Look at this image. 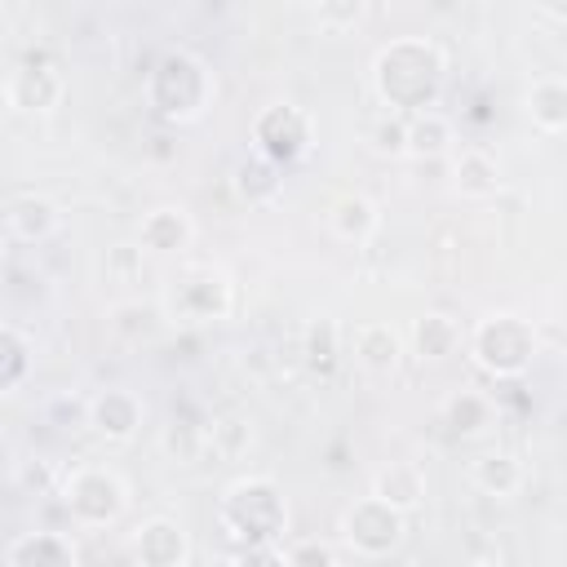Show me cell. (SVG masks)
Here are the masks:
<instances>
[{
  "label": "cell",
  "instance_id": "1",
  "mask_svg": "<svg viewBox=\"0 0 567 567\" xmlns=\"http://www.w3.org/2000/svg\"><path fill=\"white\" fill-rule=\"evenodd\" d=\"M439 75H443V58L421 40H399L377 58V89L390 102V111L425 106L439 89Z\"/></svg>",
  "mask_w": 567,
  "mask_h": 567
},
{
  "label": "cell",
  "instance_id": "2",
  "mask_svg": "<svg viewBox=\"0 0 567 567\" xmlns=\"http://www.w3.org/2000/svg\"><path fill=\"white\" fill-rule=\"evenodd\" d=\"M474 350L483 359V368H492L496 377H514L527 368L532 350H536V337L523 319L514 315H492L478 332H474Z\"/></svg>",
  "mask_w": 567,
  "mask_h": 567
},
{
  "label": "cell",
  "instance_id": "3",
  "mask_svg": "<svg viewBox=\"0 0 567 567\" xmlns=\"http://www.w3.org/2000/svg\"><path fill=\"white\" fill-rule=\"evenodd\" d=\"M226 501L244 505V514H221V518L235 527V536H244V540H252V545H270V540L279 536V527H284V501L275 496V487H270L266 478L235 483Z\"/></svg>",
  "mask_w": 567,
  "mask_h": 567
},
{
  "label": "cell",
  "instance_id": "4",
  "mask_svg": "<svg viewBox=\"0 0 567 567\" xmlns=\"http://www.w3.org/2000/svg\"><path fill=\"white\" fill-rule=\"evenodd\" d=\"M66 505L75 518L84 523H106L124 509V487L115 474L106 470H80L71 483H66Z\"/></svg>",
  "mask_w": 567,
  "mask_h": 567
},
{
  "label": "cell",
  "instance_id": "5",
  "mask_svg": "<svg viewBox=\"0 0 567 567\" xmlns=\"http://www.w3.org/2000/svg\"><path fill=\"white\" fill-rule=\"evenodd\" d=\"M399 532H403L399 509H390V505L377 501V496L363 501V505H354V509L346 514V540H350L354 549H363V554H385V549H394Z\"/></svg>",
  "mask_w": 567,
  "mask_h": 567
},
{
  "label": "cell",
  "instance_id": "6",
  "mask_svg": "<svg viewBox=\"0 0 567 567\" xmlns=\"http://www.w3.org/2000/svg\"><path fill=\"white\" fill-rule=\"evenodd\" d=\"M58 93H62V84L49 66H18L9 75V102L22 111H49L58 102Z\"/></svg>",
  "mask_w": 567,
  "mask_h": 567
},
{
  "label": "cell",
  "instance_id": "7",
  "mask_svg": "<svg viewBox=\"0 0 567 567\" xmlns=\"http://www.w3.org/2000/svg\"><path fill=\"white\" fill-rule=\"evenodd\" d=\"M186 554V540H182V527H173L168 518H155L137 532V558L146 567H177Z\"/></svg>",
  "mask_w": 567,
  "mask_h": 567
},
{
  "label": "cell",
  "instance_id": "8",
  "mask_svg": "<svg viewBox=\"0 0 567 567\" xmlns=\"http://www.w3.org/2000/svg\"><path fill=\"white\" fill-rule=\"evenodd\" d=\"M9 230L18 235V239H44V235H53L58 230V213H53V204L49 199H40V195H13L9 199Z\"/></svg>",
  "mask_w": 567,
  "mask_h": 567
},
{
  "label": "cell",
  "instance_id": "9",
  "mask_svg": "<svg viewBox=\"0 0 567 567\" xmlns=\"http://www.w3.org/2000/svg\"><path fill=\"white\" fill-rule=\"evenodd\" d=\"M354 359L372 372H390L399 363V337L385 323H363L354 332Z\"/></svg>",
  "mask_w": 567,
  "mask_h": 567
},
{
  "label": "cell",
  "instance_id": "10",
  "mask_svg": "<svg viewBox=\"0 0 567 567\" xmlns=\"http://www.w3.org/2000/svg\"><path fill=\"white\" fill-rule=\"evenodd\" d=\"M93 425L106 434V439H128L137 430V403L124 394V390H106L97 403H93Z\"/></svg>",
  "mask_w": 567,
  "mask_h": 567
},
{
  "label": "cell",
  "instance_id": "11",
  "mask_svg": "<svg viewBox=\"0 0 567 567\" xmlns=\"http://www.w3.org/2000/svg\"><path fill=\"white\" fill-rule=\"evenodd\" d=\"M372 496L385 501V505L399 509V514L412 509V505L421 501V474H416V465H390V470H381Z\"/></svg>",
  "mask_w": 567,
  "mask_h": 567
},
{
  "label": "cell",
  "instance_id": "12",
  "mask_svg": "<svg viewBox=\"0 0 567 567\" xmlns=\"http://www.w3.org/2000/svg\"><path fill=\"white\" fill-rule=\"evenodd\" d=\"M190 235V221L177 213V208H155L146 221H142V244L155 248V252H173L182 248Z\"/></svg>",
  "mask_w": 567,
  "mask_h": 567
},
{
  "label": "cell",
  "instance_id": "13",
  "mask_svg": "<svg viewBox=\"0 0 567 567\" xmlns=\"http://www.w3.org/2000/svg\"><path fill=\"white\" fill-rule=\"evenodd\" d=\"M527 111L540 128H567V80H540L527 93Z\"/></svg>",
  "mask_w": 567,
  "mask_h": 567
},
{
  "label": "cell",
  "instance_id": "14",
  "mask_svg": "<svg viewBox=\"0 0 567 567\" xmlns=\"http://www.w3.org/2000/svg\"><path fill=\"white\" fill-rule=\"evenodd\" d=\"M9 558H31V567H75L71 545L62 536H53V532H35V536L18 540L9 549Z\"/></svg>",
  "mask_w": 567,
  "mask_h": 567
},
{
  "label": "cell",
  "instance_id": "15",
  "mask_svg": "<svg viewBox=\"0 0 567 567\" xmlns=\"http://www.w3.org/2000/svg\"><path fill=\"white\" fill-rule=\"evenodd\" d=\"M474 483H478L483 492L509 496V492L523 483V470H518V461H514V456H505V452H487V456H478V461H474Z\"/></svg>",
  "mask_w": 567,
  "mask_h": 567
},
{
  "label": "cell",
  "instance_id": "16",
  "mask_svg": "<svg viewBox=\"0 0 567 567\" xmlns=\"http://www.w3.org/2000/svg\"><path fill=\"white\" fill-rule=\"evenodd\" d=\"M456 186H461L465 195H487V190H496V164H492L483 151H465V155L456 159Z\"/></svg>",
  "mask_w": 567,
  "mask_h": 567
},
{
  "label": "cell",
  "instance_id": "17",
  "mask_svg": "<svg viewBox=\"0 0 567 567\" xmlns=\"http://www.w3.org/2000/svg\"><path fill=\"white\" fill-rule=\"evenodd\" d=\"M447 137H452L447 120L434 115V111H425V115L412 120V128H408V151H412V155H439V151L447 146Z\"/></svg>",
  "mask_w": 567,
  "mask_h": 567
},
{
  "label": "cell",
  "instance_id": "18",
  "mask_svg": "<svg viewBox=\"0 0 567 567\" xmlns=\"http://www.w3.org/2000/svg\"><path fill=\"white\" fill-rule=\"evenodd\" d=\"M332 221H337V230H341L346 239H368L372 226H377V213H372V204H368L363 195H346V199L337 204Z\"/></svg>",
  "mask_w": 567,
  "mask_h": 567
},
{
  "label": "cell",
  "instance_id": "19",
  "mask_svg": "<svg viewBox=\"0 0 567 567\" xmlns=\"http://www.w3.org/2000/svg\"><path fill=\"white\" fill-rule=\"evenodd\" d=\"M452 346H456V323H452V319L425 315V319L416 323V350H421V359H443Z\"/></svg>",
  "mask_w": 567,
  "mask_h": 567
},
{
  "label": "cell",
  "instance_id": "20",
  "mask_svg": "<svg viewBox=\"0 0 567 567\" xmlns=\"http://www.w3.org/2000/svg\"><path fill=\"white\" fill-rule=\"evenodd\" d=\"M306 363L315 372H332L337 368V328L332 323H315L306 332Z\"/></svg>",
  "mask_w": 567,
  "mask_h": 567
},
{
  "label": "cell",
  "instance_id": "21",
  "mask_svg": "<svg viewBox=\"0 0 567 567\" xmlns=\"http://www.w3.org/2000/svg\"><path fill=\"white\" fill-rule=\"evenodd\" d=\"M483 416H487V403H483L478 394H456V399H447V425H452L456 434H474V430L483 425Z\"/></svg>",
  "mask_w": 567,
  "mask_h": 567
},
{
  "label": "cell",
  "instance_id": "22",
  "mask_svg": "<svg viewBox=\"0 0 567 567\" xmlns=\"http://www.w3.org/2000/svg\"><path fill=\"white\" fill-rule=\"evenodd\" d=\"M408 128H412V124H403V115L390 111V115H381V120L372 124V146L385 151V155H403V151H408Z\"/></svg>",
  "mask_w": 567,
  "mask_h": 567
},
{
  "label": "cell",
  "instance_id": "23",
  "mask_svg": "<svg viewBox=\"0 0 567 567\" xmlns=\"http://www.w3.org/2000/svg\"><path fill=\"white\" fill-rule=\"evenodd\" d=\"M288 563L292 567H332V549L319 545V540H301V545H292Z\"/></svg>",
  "mask_w": 567,
  "mask_h": 567
},
{
  "label": "cell",
  "instance_id": "24",
  "mask_svg": "<svg viewBox=\"0 0 567 567\" xmlns=\"http://www.w3.org/2000/svg\"><path fill=\"white\" fill-rule=\"evenodd\" d=\"M235 567H292L288 558H279L270 545H252L244 558H235Z\"/></svg>",
  "mask_w": 567,
  "mask_h": 567
},
{
  "label": "cell",
  "instance_id": "25",
  "mask_svg": "<svg viewBox=\"0 0 567 567\" xmlns=\"http://www.w3.org/2000/svg\"><path fill=\"white\" fill-rule=\"evenodd\" d=\"M4 350H9V372H4V385L18 381V368H22V346H18V332L4 328Z\"/></svg>",
  "mask_w": 567,
  "mask_h": 567
},
{
  "label": "cell",
  "instance_id": "26",
  "mask_svg": "<svg viewBox=\"0 0 567 567\" xmlns=\"http://www.w3.org/2000/svg\"><path fill=\"white\" fill-rule=\"evenodd\" d=\"M315 13H319V18H341V22L350 18V22H354V18L363 13V9H359V4H319Z\"/></svg>",
  "mask_w": 567,
  "mask_h": 567
},
{
  "label": "cell",
  "instance_id": "27",
  "mask_svg": "<svg viewBox=\"0 0 567 567\" xmlns=\"http://www.w3.org/2000/svg\"><path fill=\"white\" fill-rule=\"evenodd\" d=\"M540 13H545V18H563V22H567V9H563V4H540Z\"/></svg>",
  "mask_w": 567,
  "mask_h": 567
},
{
  "label": "cell",
  "instance_id": "28",
  "mask_svg": "<svg viewBox=\"0 0 567 567\" xmlns=\"http://www.w3.org/2000/svg\"><path fill=\"white\" fill-rule=\"evenodd\" d=\"M470 567H496V563H470Z\"/></svg>",
  "mask_w": 567,
  "mask_h": 567
}]
</instances>
